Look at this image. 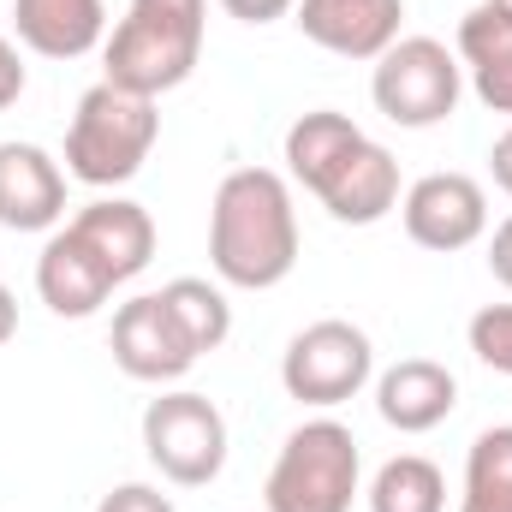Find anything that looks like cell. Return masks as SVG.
Wrapping results in <instances>:
<instances>
[{"instance_id":"obj_28","label":"cell","mask_w":512,"mask_h":512,"mask_svg":"<svg viewBox=\"0 0 512 512\" xmlns=\"http://www.w3.org/2000/svg\"><path fill=\"white\" fill-rule=\"evenodd\" d=\"M489 173H495V185L512 197V126L495 137V149H489Z\"/></svg>"},{"instance_id":"obj_30","label":"cell","mask_w":512,"mask_h":512,"mask_svg":"<svg viewBox=\"0 0 512 512\" xmlns=\"http://www.w3.org/2000/svg\"><path fill=\"white\" fill-rule=\"evenodd\" d=\"M501 6H512V0H501Z\"/></svg>"},{"instance_id":"obj_29","label":"cell","mask_w":512,"mask_h":512,"mask_svg":"<svg viewBox=\"0 0 512 512\" xmlns=\"http://www.w3.org/2000/svg\"><path fill=\"white\" fill-rule=\"evenodd\" d=\"M12 334H18V298H12V292L0 286V346H6Z\"/></svg>"},{"instance_id":"obj_8","label":"cell","mask_w":512,"mask_h":512,"mask_svg":"<svg viewBox=\"0 0 512 512\" xmlns=\"http://www.w3.org/2000/svg\"><path fill=\"white\" fill-rule=\"evenodd\" d=\"M399 221H405V239L417 251H471L489 233V191L471 173H423L417 185H405Z\"/></svg>"},{"instance_id":"obj_3","label":"cell","mask_w":512,"mask_h":512,"mask_svg":"<svg viewBox=\"0 0 512 512\" xmlns=\"http://www.w3.org/2000/svg\"><path fill=\"white\" fill-rule=\"evenodd\" d=\"M155 137H161V114L149 96H131L120 84H90L66 126V179H78L90 191L131 185L143 173Z\"/></svg>"},{"instance_id":"obj_1","label":"cell","mask_w":512,"mask_h":512,"mask_svg":"<svg viewBox=\"0 0 512 512\" xmlns=\"http://www.w3.org/2000/svg\"><path fill=\"white\" fill-rule=\"evenodd\" d=\"M209 268L221 286L268 292L298 268V209L274 167H233L209 203Z\"/></svg>"},{"instance_id":"obj_15","label":"cell","mask_w":512,"mask_h":512,"mask_svg":"<svg viewBox=\"0 0 512 512\" xmlns=\"http://www.w3.org/2000/svg\"><path fill=\"white\" fill-rule=\"evenodd\" d=\"M364 143H370V131L358 126L352 114H340V108H310V114H298V120L286 126L280 155H286V173H292L310 197H322V191L346 173V161H352Z\"/></svg>"},{"instance_id":"obj_20","label":"cell","mask_w":512,"mask_h":512,"mask_svg":"<svg viewBox=\"0 0 512 512\" xmlns=\"http://www.w3.org/2000/svg\"><path fill=\"white\" fill-rule=\"evenodd\" d=\"M459 512H512V423H495L471 441Z\"/></svg>"},{"instance_id":"obj_10","label":"cell","mask_w":512,"mask_h":512,"mask_svg":"<svg viewBox=\"0 0 512 512\" xmlns=\"http://www.w3.org/2000/svg\"><path fill=\"white\" fill-rule=\"evenodd\" d=\"M292 24L304 30V42H316L322 54L340 60H382L399 42L405 24V0H298Z\"/></svg>"},{"instance_id":"obj_22","label":"cell","mask_w":512,"mask_h":512,"mask_svg":"<svg viewBox=\"0 0 512 512\" xmlns=\"http://www.w3.org/2000/svg\"><path fill=\"white\" fill-rule=\"evenodd\" d=\"M465 340H471V352H477L483 370L512 376V304H483V310L471 316Z\"/></svg>"},{"instance_id":"obj_5","label":"cell","mask_w":512,"mask_h":512,"mask_svg":"<svg viewBox=\"0 0 512 512\" xmlns=\"http://www.w3.org/2000/svg\"><path fill=\"white\" fill-rule=\"evenodd\" d=\"M459 96H465V66L435 36H399L370 72V102L399 131H429L453 120Z\"/></svg>"},{"instance_id":"obj_14","label":"cell","mask_w":512,"mask_h":512,"mask_svg":"<svg viewBox=\"0 0 512 512\" xmlns=\"http://www.w3.org/2000/svg\"><path fill=\"white\" fill-rule=\"evenodd\" d=\"M66 227L84 239V251L96 256L120 286L137 280V274L149 268V256H155V215H149L143 203H131V197H96V203H84Z\"/></svg>"},{"instance_id":"obj_6","label":"cell","mask_w":512,"mask_h":512,"mask_svg":"<svg viewBox=\"0 0 512 512\" xmlns=\"http://www.w3.org/2000/svg\"><path fill=\"white\" fill-rule=\"evenodd\" d=\"M143 453L173 489H209L227 471V417L209 393L167 387L143 405Z\"/></svg>"},{"instance_id":"obj_17","label":"cell","mask_w":512,"mask_h":512,"mask_svg":"<svg viewBox=\"0 0 512 512\" xmlns=\"http://www.w3.org/2000/svg\"><path fill=\"white\" fill-rule=\"evenodd\" d=\"M399 161H393V149L387 143H364L352 161H346V173L316 197L340 227H376V221H387L393 209H399Z\"/></svg>"},{"instance_id":"obj_16","label":"cell","mask_w":512,"mask_h":512,"mask_svg":"<svg viewBox=\"0 0 512 512\" xmlns=\"http://www.w3.org/2000/svg\"><path fill=\"white\" fill-rule=\"evenodd\" d=\"M12 30L42 60H84L108 42V6L102 0H12Z\"/></svg>"},{"instance_id":"obj_19","label":"cell","mask_w":512,"mask_h":512,"mask_svg":"<svg viewBox=\"0 0 512 512\" xmlns=\"http://www.w3.org/2000/svg\"><path fill=\"white\" fill-rule=\"evenodd\" d=\"M370 512H447V477L423 453H393L364 489Z\"/></svg>"},{"instance_id":"obj_26","label":"cell","mask_w":512,"mask_h":512,"mask_svg":"<svg viewBox=\"0 0 512 512\" xmlns=\"http://www.w3.org/2000/svg\"><path fill=\"white\" fill-rule=\"evenodd\" d=\"M24 84H30V78H24V60H18V48L0 36V114L24 96Z\"/></svg>"},{"instance_id":"obj_4","label":"cell","mask_w":512,"mask_h":512,"mask_svg":"<svg viewBox=\"0 0 512 512\" xmlns=\"http://www.w3.org/2000/svg\"><path fill=\"white\" fill-rule=\"evenodd\" d=\"M358 495H364V453L340 417L298 423L280 441L262 483L268 512H352Z\"/></svg>"},{"instance_id":"obj_2","label":"cell","mask_w":512,"mask_h":512,"mask_svg":"<svg viewBox=\"0 0 512 512\" xmlns=\"http://www.w3.org/2000/svg\"><path fill=\"white\" fill-rule=\"evenodd\" d=\"M209 36V0H126V18L102 42V84L161 102L179 90Z\"/></svg>"},{"instance_id":"obj_21","label":"cell","mask_w":512,"mask_h":512,"mask_svg":"<svg viewBox=\"0 0 512 512\" xmlns=\"http://www.w3.org/2000/svg\"><path fill=\"white\" fill-rule=\"evenodd\" d=\"M453 54H459L465 72L512 60V6H501V0H477V6L459 18V42H453Z\"/></svg>"},{"instance_id":"obj_9","label":"cell","mask_w":512,"mask_h":512,"mask_svg":"<svg viewBox=\"0 0 512 512\" xmlns=\"http://www.w3.org/2000/svg\"><path fill=\"white\" fill-rule=\"evenodd\" d=\"M114 364L126 370L131 382H149V387H167V382H185V370L197 364L191 340L179 334L173 310L161 304V292H137L114 310Z\"/></svg>"},{"instance_id":"obj_23","label":"cell","mask_w":512,"mask_h":512,"mask_svg":"<svg viewBox=\"0 0 512 512\" xmlns=\"http://www.w3.org/2000/svg\"><path fill=\"white\" fill-rule=\"evenodd\" d=\"M96 512H173V501L155 489V483H120V489H108Z\"/></svg>"},{"instance_id":"obj_27","label":"cell","mask_w":512,"mask_h":512,"mask_svg":"<svg viewBox=\"0 0 512 512\" xmlns=\"http://www.w3.org/2000/svg\"><path fill=\"white\" fill-rule=\"evenodd\" d=\"M489 274H495V280L512 292V215L495 227V233H489Z\"/></svg>"},{"instance_id":"obj_25","label":"cell","mask_w":512,"mask_h":512,"mask_svg":"<svg viewBox=\"0 0 512 512\" xmlns=\"http://www.w3.org/2000/svg\"><path fill=\"white\" fill-rule=\"evenodd\" d=\"M292 6H298V0H221V12L239 18V24H274V18H292Z\"/></svg>"},{"instance_id":"obj_13","label":"cell","mask_w":512,"mask_h":512,"mask_svg":"<svg viewBox=\"0 0 512 512\" xmlns=\"http://www.w3.org/2000/svg\"><path fill=\"white\" fill-rule=\"evenodd\" d=\"M114 286H120V280L84 251V239H78L72 227H54V233H48V245L36 256V292H42V304H48L60 322L96 316V310L114 298Z\"/></svg>"},{"instance_id":"obj_24","label":"cell","mask_w":512,"mask_h":512,"mask_svg":"<svg viewBox=\"0 0 512 512\" xmlns=\"http://www.w3.org/2000/svg\"><path fill=\"white\" fill-rule=\"evenodd\" d=\"M471 90H477L483 108L512 114V60H501V66H477V72H471Z\"/></svg>"},{"instance_id":"obj_7","label":"cell","mask_w":512,"mask_h":512,"mask_svg":"<svg viewBox=\"0 0 512 512\" xmlns=\"http://www.w3.org/2000/svg\"><path fill=\"white\" fill-rule=\"evenodd\" d=\"M370 382H376V346L346 316H322V322L298 328L280 352V387L298 405L334 411V405L358 399Z\"/></svg>"},{"instance_id":"obj_18","label":"cell","mask_w":512,"mask_h":512,"mask_svg":"<svg viewBox=\"0 0 512 512\" xmlns=\"http://www.w3.org/2000/svg\"><path fill=\"white\" fill-rule=\"evenodd\" d=\"M161 304L173 310V322H179V334L191 340L197 358L227 346V334H233V304H227V292H221L215 280H203V274H179V280L161 286Z\"/></svg>"},{"instance_id":"obj_11","label":"cell","mask_w":512,"mask_h":512,"mask_svg":"<svg viewBox=\"0 0 512 512\" xmlns=\"http://www.w3.org/2000/svg\"><path fill=\"white\" fill-rule=\"evenodd\" d=\"M0 227L54 233L66 227V167L42 143H0Z\"/></svg>"},{"instance_id":"obj_12","label":"cell","mask_w":512,"mask_h":512,"mask_svg":"<svg viewBox=\"0 0 512 512\" xmlns=\"http://www.w3.org/2000/svg\"><path fill=\"white\" fill-rule=\"evenodd\" d=\"M459 405V376L435 358H399L376 376V411L399 435H429L453 417Z\"/></svg>"}]
</instances>
